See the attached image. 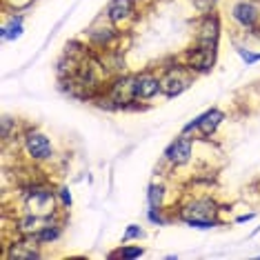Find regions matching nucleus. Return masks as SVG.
<instances>
[{
    "label": "nucleus",
    "mask_w": 260,
    "mask_h": 260,
    "mask_svg": "<svg viewBox=\"0 0 260 260\" xmlns=\"http://www.w3.org/2000/svg\"><path fill=\"white\" fill-rule=\"evenodd\" d=\"M193 2H196V7L198 9H202V11H207L211 5H214V0H193Z\"/></svg>",
    "instance_id": "aec40b11"
},
{
    "label": "nucleus",
    "mask_w": 260,
    "mask_h": 260,
    "mask_svg": "<svg viewBox=\"0 0 260 260\" xmlns=\"http://www.w3.org/2000/svg\"><path fill=\"white\" fill-rule=\"evenodd\" d=\"M165 156H167V160H171L174 165H185V162L189 160V156H191V138H187V136L176 138L174 143L167 147Z\"/></svg>",
    "instance_id": "6e6552de"
},
{
    "label": "nucleus",
    "mask_w": 260,
    "mask_h": 260,
    "mask_svg": "<svg viewBox=\"0 0 260 260\" xmlns=\"http://www.w3.org/2000/svg\"><path fill=\"white\" fill-rule=\"evenodd\" d=\"M189 82H191V78L185 74L183 67H171V69H167L165 76L160 78V91L167 98H174V96H180L187 89Z\"/></svg>",
    "instance_id": "f03ea898"
},
{
    "label": "nucleus",
    "mask_w": 260,
    "mask_h": 260,
    "mask_svg": "<svg viewBox=\"0 0 260 260\" xmlns=\"http://www.w3.org/2000/svg\"><path fill=\"white\" fill-rule=\"evenodd\" d=\"M25 149H27V153L32 158H36V160H47V158H51V153H54V147H51L49 138H47L45 134H40V131H29V134L25 136Z\"/></svg>",
    "instance_id": "20e7f679"
},
{
    "label": "nucleus",
    "mask_w": 260,
    "mask_h": 260,
    "mask_svg": "<svg viewBox=\"0 0 260 260\" xmlns=\"http://www.w3.org/2000/svg\"><path fill=\"white\" fill-rule=\"evenodd\" d=\"M162 198H165V187L162 185H151L149 187V205H151V209H160Z\"/></svg>",
    "instance_id": "4468645a"
},
{
    "label": "nucleus",
    "mask_w": 260,
    "mask_h": 260,
    "mask_svg": "<svg viewBox=\"0 0 260 260\" xmlns=\"http://www.w3.org/2000/svg\"><path fill=\"white\" fill-rule=\"evenodd\" d=\"M60 198H63V205H65V207L72 205V196L67 193V189H60Z\"/></svg>",
    "instance_id": "412c9836"
},
{
    "label": "nucleus",
    "mask_w": 260,
    "mask_h": 260,
    "mask_svg": "<svg viewBox=\"0 0 260 260\" xmlns=\"http://www.w3.org/2000/svg\"><path fill=\"white\" fill-rule=\"evenodd\" d=\"M238 54H240V58L245 60L247 65H254L260 60V54H249V51H245V49H238Z\"/></svg>",
    "instance_id": "a211bd4d"
},
{
    "label": "nucleus",
    "mask_w": 260,
    "mask_h": 260,
    "mask_svg": "<svg viewBox=\"0 0 260 260\" xmlns=\"http://www.w3.org/2000/svg\"><path fill=\"white\" fill-rule=\"evenodd\" d=\"M134 80H136V76L134 78L122 76V78H118V80H113L111 89H109V100L116 105H127V103H131V100H136Z\"/></svg>",
    "instance_id": "0eeeda50"
},
{
    "label": "nucleus",
    "mask_w": 260,
    "mask_h": 260,
    "mask_svg": "<svg viewBox=\"0 0 260 260\" xmlns=\"http://www.w3.org/2000/svg\"><path fill=\"white\" fill-rule=\"evenodd\" d=\"M34 0H5V5L11 7V9H23V7L32 5Z\"/></svg>",
    "instance_id": "6ab92c4d"
},
{
    "label": "nucleus",
    "mask_w": 260,
    "mask_h": 260,
    "mask_svg": "<svg viewBox=\"0 0 260 260\" xmlns=\"http://www.w3.org/2000/svg\"><path fill=\"white\" fill-rule=\"evenodd\" d=\"M218 38H220V20L216 16H205L200 27H198V42L218 47Z\"/></svg>",
    "instance_id": "9d476101"
},
{
    "label": "nucleus",
    "mask_w": 260,
    "mask_h": 260,
    "mask_svg": "<svg viewBox=\"0 0 260 260\" xmlns=\"http://www.w3.org/2000/svg\"><path fill=\"white\" fill-rule=\"evenodd\" d=\"M145 254L143 247H122L120 251H116V254H111V258H140V256Z\"/></svg>",
    "instance_id": "2eb2a0df"
},
{
    "label": "nucleus",
    "mask_w": 260,
    "mask_h": 260,
    "mask_svg": "<svg viewBox=\"0 0 260 260\" xmlns=\"http://www.w3.org/2000/svg\"><path fill=\"white\" fill-rule=\"evenodd\" d=\"M233 18H236L242 27H254L256 20H258V9H256V5L242 0V2H238V5L233 7Z\"/></svg>",
    "instance_id": "f8f14e48"
},
{
    "label": "nucleus",
    "mask_w": 260,
    "mask_h": 260,
    "mask_svg": "<svg viewBox=\"0 0 260 260\" xmlns=\"http://www.w3.org/2000/svg\"><path fill=\"white\" fill-rule=\"evenodd\" d=\"M216 51H218L216 45H202V42H198L196 49H191L187 54L189 69H193V72H209L216 60Z\"/></svg>",
    "instance_id": "7ed1b4c3"
},
{
    "label": "nucleus",
    "mask_w": 260,
    "mask_h": 260,
    "mask_svg": "<svg viewBox=\"0 0 260 260\" xmlns=\"http://www.w3.org/2000/svg\"><path fill=\"white\" fill-rule=\"evenodd\" d=\"M214 216H216V205L211 200H193L187 209H183V220L198 229L214 227L216 224Z\"/></svg>",
    "instance_id": "f257e3e1"
},
{
    "label": "nucleus",
    "mask_w": 260,
    "mask_h": 260,
    "mask_svg": "<svg viewBox=\"0 0 260 260\" xmlns=\"http://www.w3.org/2000/svg\"><path fill=\"white\" fill-rule=\"evenodd\" d=\"M27 209L36 216H49L54 211V196L47 189H32L27 193Z\"/></svg>",
    "instance_id": "423d86ee"
},
{
    "label": "nucleus",
    "mask_w": 260,
    "mask_h": 260,
    "mask_svg": "<svg viewBox=\"0 0 260 260\" xmlns=\"http://www.w3.org/2000/svg\"><path fill=\"white\" fill-rule=\"evenodd\" d=\"M60 236V227L58 224H47V227H42L40 231L36 233V236H32V240H36V242H51V240H56V238Z\"/></svg>",
    "instance_id": "ddd939ff"
},
{
    "label": "nucleus",
    "mask_w": 260,
    "mask_h": 260,
    "mask_svg": "<svg viewBox=\"0 0 260 260\" xmlns=\"http://www.w3.org/2000/svg\"><path fill=\"white\" fill-rule=\"evenodd\" d=\"M134 91H136V98L149 100L160 91V80L153 74H140L134 80Z\"/></svg>",
    "instance_id": "1a4fd4ad"
},
{
    "label": "nucleus",
    "mask_w": 260,
    "mask_h": 260,
    "mask_svg": "<svg viewBox=\"0 0 260 260\" xmlns=\"http://www.w3.org/2000/svg\"><path fill=\"white\" fill-rule=\"evenodd\" d=\"M134 14V0H111L107 7V18L113 25H120Z\"/></svg>",
    "instance_id": "9b49d317"
},
{
    "label": "nucleus",
    "mask_w": 260,
    "mask_h": 260,
    "mask_svg": "<svg viewBox=\"0 0 260 260\" xmlns=\"http://www.w3.org/2000/svg\"><path fill=\"white\" fill-rule=\"evenodd\" d=\"M254 218V214H247V216H240V218H238V223H247V220H251Z\"/></svg>",
    "instance_id": "4be33fe9"
},
{
    "label": "nucleus",
    "mask_w": 260,
    "mask_h": 260,
    "mask_svg": "<svg viewBox=\"0 0 260 260\" xmlns=\"http://www.w3.org/2000/svg\"><path fill=\"white\" fill-rule=\"evenodd\" d=\"M224 120V113L220 111V109H209V111L200 113V116L196 118L193 122H189L187 127H185V134L191 129H200L202 136H211L216 129H218V125Z\"/></svg>",
    "instance_id": "39448f33"
},
{
    "label": "nucleus",
    "mask_w": 260,
    "mask_h": 260,
    "mask_svg": "<svg viewBox=\"0 0 260 260\" xmlns=\"http://www.w3.org/2000/svg\"><path fill=\"white\" fill-rule=\"evenodd\" d=\"M20 32H23V27H20V18L11 20V25H7V27L2 29V38H18Z\"/></svg>",
    "instance_id": "dca6fc26"
},
{
    "label": "nucleus",
    "mask_w": 260,
    "mask_h": 260,
    "mask_svg": "<svg viewBox=\"0 0 260 260\" xmlns=\"http://www.w3.org/2000/svg\"><path fill=\"white\" fill-rule=\"evenodd\" d=\"M143 236H145V231L138 227V224H129V227H127V231H125V236H122V242L134 240V238H143Z\"/></svg>",
    "instance_id": "f3484780"
}]
</instances>
